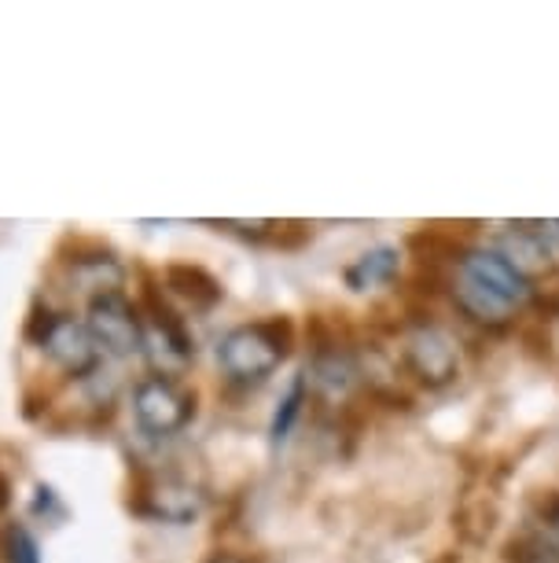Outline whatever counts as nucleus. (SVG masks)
I'll use <instances>...</instances> for the list:
<instances>
[{
	"mask_svg": "<svg viewBox=\"0 0 559 563\" xmlns=\"http://www.w3.org/2000/svg\"><path fill=\"white\" fill-rule=\"evenodd\" d=\"M130 409L136 428L152 439H170V434H181L188 423L195 420V395L188 390L181 379H166V376H144L141 384L133 387L130 395Z\"/></svg>",
	"mask_w": 559,
	"mask_h": 563,
	"instance_id": "nucleus-2",
	"label": "nucleus"
},
{
	"mask_svg": "<svg viewBox=\"0 0 559 563\" xmlns=\"http://www.w3.org/2000/svg\"><path fill=\"white\" fill-rule=\"evenodd\" d=\"M34 512L45 516V519H63V516H67V508H63V501L56 497L52 486H37V490H34Z\"/></svg>",
	"mask_w": 559,
	"mask_h": 563,
	"instance_id": "nucleus-19",
	"label": "nucleus"
},
{
	"mask_svg": "<svg viewBox=\"0 0 559 563\" xmlns=\"http://www.w3.org/2000/svg\"><path fill=\"white\" fill-rule=\"evenodd\" d=\"M122 265L111 258V254H89V258H74L70 262V284L78 291H86L89 299L108 291H122Z\"/></svg>",
	"mask_w": 559,
	"mask_h": 563,
	"instance_id": "nucleus-13",
	"label": "nucleus"
},
{
	"mask_svg": "<svg viewBox=\"0 0 559 563\" xmlns=\"http://www.w3.org/2000/svg\"><path fill=\"white\" fill-rule=\"evenodd\" d=\"M512 563H559V549L541 534H523L508 545Z\"/></svg>",
	"mask_w": 559,
	"mask_h": 563,
	"instance_id": "nucleus-16",
	"label": "nucleus"
},
{
	"mask_svg": "<svg viewBox=\"0 0 559 563\" xmlns=\"http://www.w3.org/2000/svg\"><path fill=\"white\" fill-rule=\"evenodd\" d=\"M305 398H310V387H305V376H294V379H291V387H288V395L280 398L277 417H272V428H269L272 445H283V442H288V434H291V428H294V420L302 417Z\"/></svg>",
	"mask_w": 559,
	"mask_h": 563,
	"instance_id": "nucleus-15",
	"label": "nucleus"
},
{
	"mask_svg": "<svg viewBox=\"0 0 559 563\" xmlns=\"http://www.w3.org/2000/svg\"><path fill=\"white\" fill-rule=\"evenodd\" d=\"M460 276H468L471 284H479L482 291H490L493 299L504 306H523L534 295V284L504 258L497 247H471L460 258Z\"/></svg>",
	"mask_w": 559,
	"mask_h": 563,
	"instance_id": "nucleus-7",
	"label": "nucleus"
},
{
	"mask_svg": "<svg viewBox=\"0 0 559 563\" xmlns=\"http://www.w3.org/2000/svg\"><path fill=\"white\" fill-rule=\"evenodd\" d=\"M405 368L413 372V379L427 390H446L460 379V346L452 343L449 332L441 328H416L402 346Z\"/></svg>",
	"mask_w": 559,
	"mask_h": 563,
	"instance_id": "nucleus-6",
	"label": "nucleus"
},
{
	"mask_svg": "<svg viewBox=\"0 0 559 563\" xmlns=\"http://www.w3.org/2000/svg\"><path fill=\"white\" fill-rule=\"evenodd\" d=\"M497 251L526 276V280H530L534 273H545L548 265H552V258H556L552 247H548V240L541 236V229H537V225H519V229L504 232Z\"/></svg>",
	"mask_w": 559,
	"mask_h": 563,
	"instance_id": "nucleus-11",
	"label": "nucleus"
},
{
	"mask_svg": "<svg viewBox=\"0 0 559 563\" xmlns=\"http://www.w3.org/2000/svg\"><path fill=\"white\" fill-rule=\"evenodd\" d=\"M166 284H170L174 295H181L185 302H192L195 310H210V306L221 302L225 288L210 276L203 265H188V262H177V265H166Z\"/></svg>",
	"mask_w": 559,
	"mask_h": 563,
	"instance_id": "nucleus-12",
	"label": "nucleus"
},
{
	"mask_svg": "<svg viewBox=\"0 0 559 563\" xmlns=\"http://www.w3.org/2000/svg\"><path fill=\"white\" fill-rule=\"evenodd\" d=\"M141 317H144V350L141 354L152 361L155 376H166V379L185 376V368L195 361V343H192V335H188L185 321L158 299L155 288L144 291Z\"/></svg>",
	"mask_w": 559,
	"mask_h": 563,
	"instance_id": "nucleus-3",
	"label": "nucleus"
},
{
	"mask_svg": "<svg viewBox=\"0 0 559 563\" xmlns=\"http://www.w3.org/2000/svg\"><path fill=\"white\" fill-rule=\"evenodd\" d=\"M4 560L8 563H41L37 541L23 523H12L4 530Z\"/></svg>",
	"mask_w": 559,
	"mask_h": 563,
	"instance_id": "nucleus-17",
	"label": "nucleus"
},
{
	"mask_svg": "<svg viewBox=\"0 0 559 563\" xmlns=\"http://www.w3.org/2000/svg\"><path fill=\"white\" fill-rule=\"evenodd\" d=\"M302 376H305V387H310L321 401H346L354 395L357 379H361V368H357L350 350L328 343V346L313 350V357Z\"/></svg>",
	"mask_w": 559,
	"mask_h": 563,
	"instance_id": "nucleus-9",
	"label": "nucleus"
},
{
	"mask_svg": "<svg viewBox=\"0 0 559 563\" xmlns=\"http://www.w3.org/2000/svg\"><path fill=\"white\" fill-rule=\"evenodd\" d=\"M537 519L548 530V541L559 549V490H548L541 501H537Z\"/></svg>",
	"mask_w": 559,
	"mask_h": 563,
	"instance_id": "nucleus-18",
	"label": "nucleus"
},
{
	"mask_svg": "<svg viewBox=\"0 0 559 563\" xmlns=\"http://www.w3.org/2000/svg\"><path fill=\"white\" fill-rule=\"evenodd\" d=\"M541 236L548 240V247H552V254H559V221H541Z\"/></svg>",
	"mask_w": 559,
	"mask_h": 563,
	"instance_id": "nucleus-20",
	"label": "nucleus"
},
{
	"mask_svg": "<svg viewBox=\"0 0 559 563\" xmlns=\"http://www.w3.org/2000/svg\"><path fill=\"white\" fill-rule=\"evenodd\" d=\"M452 299H457V306L471 317V321L490 324V328H501L504 321H508V313H512V306H504L501 299H493L490 291H482L479 284H471L468 276H460V280H457V288H452Z\"/></svg>",
	"mask_w": 559,
	"mask_h": 563,
	"instance_id": "nucleus-14",
	"label": "nucleus"
},
{
	"mask_svg": "<svg viewBox=\"0 0 559 563\" xmlns=\"http://www.w3.org/2000/svg\"><path fill=\"white\" fill-rule=\"evenodd\" d=\"M291 350V332L280 321L239 324L217 343V365L232 384H261L283 365Z\"/></svg>",
	"mask_w": 559,
	"mask_h": 563,
	"instance_id": "nucleus-1",
	"label": "nucleus"
},
{
	"mask_svg": "<svg viewBox=\"0 0 559 563\" xmlns=\"http://www.w3.org/2000/svg\"><path fill=\"white\" fill-rule=\"evenodd\" d=\"M206 563H250V560L236 556V552H217V556H210Z\"/></svg>",
	"mask_w": 559,
	"mask_h": 563,
	"instance_id": "nucleus-21",
	"label": "nucleus"
},
{
	"mask_svg": "<svg viewBox=\"0 0 559 563\" xmlns=\"http://www.w3.org/2000/svg\"><path fill=\"white\" fill-rule=\"evenodd\" d=\"M398 273H402V251L390 247V243H379V247L365 251L361 258H354L350 265H346L343 280L350 291H372V288L390 284Z\"/></svg>",
	"mask_w": 559,
	"mask_h": 563,
	"instance_id": "nucleus-10",
	"label": "nucleus"
},
{
	"mask_svg": "<svg viewBox=\"0 0 559 563\" xmlns=\"http://www.w3.org/2000/svg\"><path fill=\"white\" fill-rule=\"evenodd\" d=\"M30 339L45 350V357L52 361L56 368H63L67 376L74 379H89L92 372L100 368V346L92 332L86 328V321L70 313H48L45 317H34L30 324Z\"/></svg>",
	"mask_w": 559,
	"mask_h": 563,
	"instance_id": "nucleus-4",
	"label": "nucleus"
},
{
	"mask_svg": "<svg viewBox=\"0 0 559 563\" xmlns=\"http://www.w3.org/2000/svg\"><path fill=\"white\" fill-rule=\"evenodd\" d=\"M206 508V494L199 490L195 483L188 479H163L155 486H147L136 501V512L147 516V519H158V523H174V527H185V523H195Z\"/></svg>",
	"mask_w": 559,
	"mask_h": 563,
	"instance_id": "nucleus-8",
	"label": "nucleus"
},
{
	"mask_svg": "<svg viewBox=\"0 0 559 563\" xmlns=\"http://www.w3.org/2000/svg\"><path fill=\"white\" fill-rule=\"evenodd\" d=\"M86 328L97 339L100 354L108 357H136L144 350V317L141 306H133L122 291H108L89 299Z\"/></svg>",
	"mask_w": 559,
	"mask_h": 563,
	"instance_id": "nucleus-5",
	"label": "nucleus"
}]
</instances>
